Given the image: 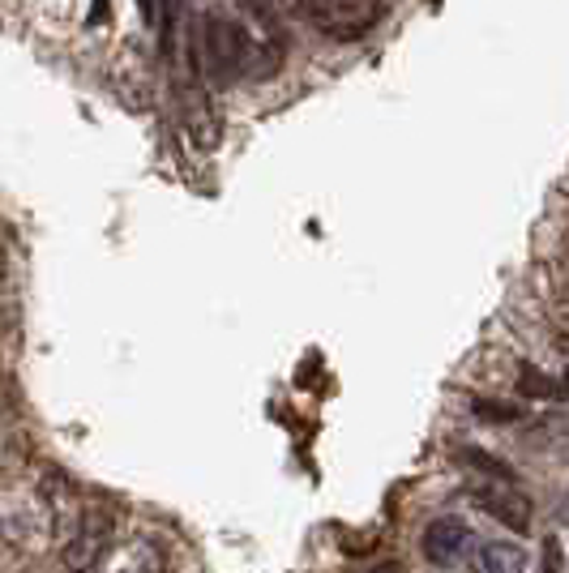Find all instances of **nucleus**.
I'll list each match as a JSON object with an SVG mask.
<instances>
[{
  "instance_id": "obj_2",
  "label": "nucleus",
  "mask_w": 569,
  "mask_h": 573,
  "mask_svg": "<svg viewBox=\"0 0 569 573\" xmlns=\"http://www.w3.org/2000/svg\"><path fill=\"white\" fill-rule=\"evenodd\" d=\"M377 0H305V17L330 39H360L377 22Z\"/></svg>"
},
{
  "instance_id": "obj_10",
  "label": "nucleus",
  "mask_w": 569,
  "mask_h": 573,
  "mask_svg": "<svg viewBox=\"0 0 569 573\" xmlns=\"http://www.w3.org/2000/svg\"><path fill=\"white\" fill-rule=\"evenodd\" d=\"M372 573H403L399 565H381V570H372Z\"/></svg>"
},
{
  "instance_id": "obj_5",
  "label": "nucleus",
  "mask_w": 569,
  "mask_h": 573,
  "mask_svg": "<svg viewBox=\"0 0 569 573\" xmlns=\"http://www.w3.org/2000/svg\"><path fill=\"white\" fill-rule=\"evenodd\" d=\"M475 505H479L484 514H493L501 526L518 530V535L531 526V501H526L518 488H510V484H488V488H475Z\"/></svg>"
},
{
  "instance_id": "obj_6",
  "label": "nucleus",
  "mask_w": 569,
  "mask_h": 573,
  "mask_svg": "<svg viewBox=\"0 0 569 573\" xmlns=\"http://www.w3.org/2000/svg\"><path fill=\"white\" fill-rule=\"evenodd\" d=\"M526 552L518 544H484L479 548V573H522Z\"/></svg>"
},
{
  "instance_id": "obj_4",
  "label": "nucleus",
  "mask_w": 569,
  "mask_h": 573,
  "mask_svg": "<svg viewBox=\"0 0 569 573\" xmlns=\"http://www.w3.org/2000/svg\"><path fill=\"white\" fill-rule=\"evenodd\" d=\"M419 548H424V557H428L432 565H454L466 548H471V526H466L463 518H432L424 526Z\"/></svg>"
},
{
  "instance_id": "obj_11",
  "label": "nucleus",
  "mask_w": 569,
  "mask_h": 573,
  "mask_svg": "<svg viewBox=\"0 0 569 573\" xmlns=\"http://www.w3.org/2000/svg\"><path fill=\"white\" fill-rule=\"evenodd\" d=\"M0 283H4V253H0Z\"/></svg>"
},
{
  "instance_id": "obj_8",
  "label": "nucleus",
  "mask_w": 569,
  "mask_h": 573,
  "mask_svg": "<svg viewBox=\"0 0 569 573\" xmlns=\"http://www.w3.org/2000/svg\"><path fill=\"white\" fill-rule=\"evenodd\" d=\"M540 573H561V544L548 539L544 544V561H540Z\"/></svg>"
},
{
  "instance_id": "obj_3",
  "label": "nucleus",
  "mask_w": 569,
  "mask_h": 573,
  "mask_svg": "<svg viewBox=\"0 0 569 573\" xmlns=\"http://www.w3.org/2000/svg\"><path fill=\"white\" fill-rule=\"evenodd\" d=\"M176 116H180V124H185V133L193 138L198 151H214L218 146V120H214V107H210V95L202 91V82H193V77L176 82Z\"/></svg>"
},
{
  "instance_id": "obj_9",
  "label": "nucleus",
  "mask_w": 569,
  "mask_h": 573,
  "mask_svg": "<svg viewBox=\"0 0 569 573\" xmlns=\"http://www.w3.org/2000/svg\"><path fill=\"white\" fill-rule=\"evenodd\" d=\"M475 416H488V419H514L518 407H497V403H475Z\"/></svg>"
},
{
  "instance_id": "obj_1",
  "label": "nucleus",
  "mask_w": 569,
  "mask_h": 573,
  "mask_svg": "<svg viewBox=\"0 0 569 573\" xmlns=\"http://www.w3.org/2000/svg\"><path fill=\"white\" fill-rule=\"evenodd\" d=\"M202 48H206V73L210 82H218V86H227L236 73H245L249 69V52H253V44H249V35L240 31V22H232V17H223V13H210L206 17V39H202Z\"/></svg>"
},
{
  "instance_id": "obj_7",
  "label": "nucleus",
  "mask_w": 569,
  "mask_h": 573,
  "mask_svg": "<svg viewBox=\"0 0 569 573\" xmlns=\"http://www.w3.org/2000/svg\"><path fill=\"white\" fill-rule=\"evenodd\" d=\"M518 385H522V394H531V398H561V385H557L553 377L535 372L531 365H522V377H518Z\"/></svg>"
}]
</instances>
